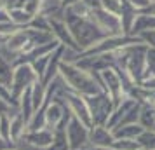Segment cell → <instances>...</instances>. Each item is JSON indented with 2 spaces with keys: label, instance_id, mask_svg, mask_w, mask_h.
I'll return each mask as SVG.
<instances>
[{
  "label": "cell",
  "instance_id": "1",
  "mask_svg": "<svg viewBox=\"0 0 155 150\" xmlns=\"http://www.w3.org/2000/svg\"><path fill=\"white\" fill-rule=\"evenodd\" d=\"M59 77L63 79L66 84V89H70L73 93L80 94V96H94V94L101 93V84H99L98 75L94 77L91 73L84 72L82 68H78L75 63L71 61H64L59 66Z\"/></svg>",
  "mask_w": 155,
  "mask_h": 150
},
{
  "label": "cell",
  "instance_id": "2",
  "mask_svg": "<svg viewBox=\"0 0 155 150\" xmlns=\"http://www.w3.org/2000/svg\"><path fill=\"white\" fill-rule=\"evenodd\" d=\"M63 18H64V21H66V25H68V30H70L71 37L75 38V42L82 49V52L85 49L92 47L99 40H103L106 37H112V35H108L105 30L99 28L89 16L87 18H80V16L71 14L70 11H64Z\"/></svg>",
  "mask_w": 155,
  "mask_h": 150
},
{
  "label": "cell",
  "instance_id": "3",
  "mask_svg": "<svg viewBox=\"0 0 155 150\" xmlns=\"http://www.w3.org/2000/svg\"><path fill=\"white\" fill-rule=\"evenodd\" d=\"M85 101H87V107H89L92 117V126H105L106 128V124L113 114V108H115L112 98L105 91H101L94 96H85Z\"/></svg>",
  "mask_w": 155,
  "mask_h": 150
},
{
  "label": "cell",
  "instance_id": "4",
  "mask_svg": "<svg viewBox=\"0 0 155 150\" xmlns=\"http://www.w3.org/2000/svg\"><path fill=\"white\" fill-rule=\"evenodd\" d=\"M44 112V117H45V128L51 129V131H56L59 128H66V124L70 121L71 112L68 105L63 101L61 96H58L54 101H51L45 108H38Z\"/></svg>",
  "mask_w": 155,
  "mask_h": 150
},
{
  "label": "cell",
  "instance_id": "5",
  "mask_svg": "<svg viewBox=\"0 0 155 150\" xmlns=\"http://www.w3.org/2000/svg\"><path fill=\"white\" fill-rule=\"evenodd\" d=\"M35 82H38V75H37L31 65L25 63V65H18L14 66V77H12V86H11V94L16 101H19L21 94L31 87ZM19 105V103H18Z\"/></svg>",
  "mask_w": 155,
  "mask_h": 150
},
{
  "label": "cell",
  "instance_id": "6",
  "mask_svg": "<svg viewBox=\"0 0 155 150\" xmlns=\"http://www.w3.org/2000/svg\"><path fill=\"white\" fill-rule=\"evenodd\" d=\"M59 96H61L63 101L68 105L71 115L77 117L78 121L84 122L85 126L91 129L92 128V117H91V112H89V107H87V101H85L84 96L73 93V91H70V89H64Z\"/></svg>",
  "mask_w": 155,
  "mask_h": 150
},
{
  "label": "cell",
  "instance_id": "7",
  "mask_svg": "<svg viewBox=\"0 0 155 150\" xmlns=\"http://www.w3.org/2000/svg\"><path fill=\"white\" fill-rule=\"evenodd\" d=\"M66 138L70 143V150H80V148H87L89 145V131L91 129L85 126L84 122H80L77 117L71 115L68 124H66Z\"/></svg>",
  "mask_w": 155,
  "mask_h": 150
},
{
  "label": "cell",
  "instance_id": "8",
  "mask_svg": "<svg viewBox=\"0 0 155 150\" xmlns=\"http://www.w3.org/2000/svg\"><path fill=\"white\" fill-rule=\"evenodd\" d=\"M89 18L98 25L101 30H105L108 35H122V26H120V18L117 14H112L105 9H91Z\"/></svg>",
  "mask_w": 155,
  "mask_h": 150
},
{
  "label": "cell",
  "instance_id": "9",
  "mask_svg": "<svg viewBox=\"0 0 155 150\" xmlns=\"http://www.w3.org/2000/svg\"><path fill=\"white\" fill-rule=\"evenodd\" d=\"M49 25H51V33L54 35V38H56L61 45H64L66 49L73 51V52H78V54L82 52V49H80L77 45V42H75V38L71 37L64 18H49Z\"/></svg>",
  "mask_w": 155,
  "mask_h": 150
},
{
  "label": "cell",
  "instance_id": "10",
  "mask_svg": "<svg viewBox=\"0 0 155 150\" xmlns=\"http://www.w3.org/2000/svg\"><path fill=\"white\" fill-rule=\"evenodd\" d=\"M21 140L35 147V148H42V150H47L52 145L54 142V131L44 128V129H38V131H25Z\"/></svg>",
  "mask_w": 155,
  "mask_h": 150
},
{
  "label": "cell",
  "instance_id": "11",
  "mask_svg": "<svg viewBox=\"0 0 155 150\" xmlns=\"http://www.w3.org/2000/svg\"><path fill=\"white\" fill-rule=\"evenodd\" d=\"M115 136L105 126H92L89 131V145L94 148H112Z\"/></svg>",
  "mask_w": 155,
  "mask_h": 150
},
{
  "label": "cell",
  "instance_id": "12",
  "mask_svg": "<svg viewBox=\"0 0 155 150\" xmlns=\"http://www.w3.org/2000/svg\"><path fill=\"white\" fill-rule=\"evenodd\" d=\"M64 51H66V47H64V45H59V47L51 54V61H49V65H47V70L44 73L42 80H40L44 86H49L51 82L59 75V66H61V63H63V59H64L63 58Z\"/></svg>",
  "mask_w": 155,
  "mask_h": 150
},
{
  "label": "cell",
  "instance_id": "13",
  "mask_svg": "<svg viewBox=\"0 0 155 150\" xmlns=\"http://www.w3.org/2000/svg\"><path fill=\"white\" fill-rule=\"evenodd\" d=\"M120 2H122V5H120L119 18H120V26H122V35H131L134 21L140 14V11L134 5H131L127 0H120Z\"/></svg>",
  "mask_w": 155,
  "mask_h": 150
},
{
  "label": "cell",
  "instance_id": "14",
  "mask_svg": "<svg viewBox=\"0 0 155 150\" xmlns=\"http://www.w3.org/2000/svg\"><path fill=\"white\" fill-rule=\"evenodd\" d=\"M138 103H140L138 100H134V98H131V96H127L126 100H124V101L119 105V107L113 110V114H112V117H110L108 124H106V128L112 131V129L115 128V126H117V124H119L122 119H124V115H126L127 112H131V110H133V108L136 107Z\"/></svg>",
  "mask_w": 155,
  "mask_h": 150
},
{
  "label": "cell",
  "instance_id": "15",
  "mask_svg": "<svg viewBox=\"0 0 155 150\" xmlns=\"http://www.w3.org/2000/svg\"><path fill=\"white\" fill-rule=\"evenodd\" d=\"M18 103H19L18 112L23 115V119L26 121V126H28V122L31 121V117L35 114V107H33V100H31V87H28V89L21 94V98H19Z\"/></svg>",
  "mask_w": 155,
  "mask_h": 150
},
{
  "label": "cell",
  "instance_id": "16",
  "mask_svg": "<svg viewBox=\"0 0 155 150\" xmlns=\"http://www.w3.org/2000/svg\"><path fill=\"white\" fill-rule=\"evenodd\" d=\"M145 131L140 124H129V126H122V128L112 129L115 140H138V136Z\"/></svg>",
  "mask_w": 155,
  "mask_h": 150
},
{
  "label": "cell",
  "instance_id": "17",
  "mask_svg": "<svg viewBox=\"0 0 155 150\" xmlns=\"http://www.w3.org/2000/svg\"><path fill=\"white\" fill-rule=\"evenodd\" d=\"M150 30H155V16L140 12L138 18H136V21H134L131 35L138 37V35H141V33H145V32H150Z\"/></svg>",
  "mask_w": 155,
  "mask_h": 150
},
{
  "label": "cell",
  "instance_id": "18",
  "mask_svg": "<svg viewBox=\"0 0 155 150\" xmlns=\"http://www.w3.org/2000/svg\"><path fill=\"white\" fill-rule=\"evenodd\" d=\"M141 128L145 129H153L155 126V107L150 103H141L140 108V121H138Z\"/></svg>",
  "mask_w": 155,
  "mask_h": 150
},
{
  "label": "cell",
  "instance_id": "19",
  "mask_svg": "<svg viewBox=\"0 0 155 150\" xmlns=\"http://www.w3.org/2000/svg\"><path fill=\"white\" fill-rule=\"evenodd\" d=\"M12 77H14V66H12V63L0 54V84L5 86L7 89H11Z\"/></svg>",
  "mask_w": 155,
  "mask_h": 150
},
{
  "label": "cell",
  "instance_id": "20",
  "mask_svg": "<svg viewBox=\"0 0 155 150\" xmlns=\"http://www.w3.org/2000/svg\"><path fill=\"white\" fill-rule=\"evenodd\" d=\"M9 16H11V23H14L19 28H28L31 19H33V16L19 7H11L9 9Z\"/></svg>",
  "mask_w": 155,
  "mask_h": 150
},
{
  "label": "cell",
  "instance_id": "21",
  "mask_svg": "<svg viewBox=\"0 0 155 150\" xmlns=\"http://www.w3.org/2000/svg\"><path fill=\"white\" fill-rule=\"evenodd\" d=\"M25 131H26V121L23 119V115L19 112H16L11 117V138H12V142L21 140Z\"/></svg>",
  "mask_w": 155,
  "mask_h": 150
},
{
  "label": "cell",
  "instance_id": "22",
  "mask_svg": "<svg viewBox=\"0 0 155 150\" xmlns=\"http://www.w3.org/2000/svg\"><path fill=\"white\" fill-rule=\"evenodd\" d=\"M47 150H70V143H68L64 128H59L54 131V142Z\"/></svg>",
  "mask_w": 155,
  "mask_h": 150
},
{
  "label": "cell",
  "instance_id": "23",
  "mask_svg": "<svg viewBox=\"0 0 155 150\" xmlns=\"http://www.w3.org/2000/svg\"><path fill=\"white\" fill-rule=\"evenodd\" d=\"M136 142L143 150H155V129H145Z\"/></svg>",
  "mask_w": 155,
  "mask_h": 150
},
{
  "label": "cell",
  "instance_id": "24",
  "mask_svg": "<svg viewBox=\"0 0 155 150\" xmlns=\"http://www.w3.org/2000/svg\"><path fill=\"white\" fill-rule=\"evenodd\" d=\"M14 7H19V9H23V11H26L28 14L37 16V14H40L42 0H18Z\"/></svg>",
  "mask_w": 155,
  "mask_h": 150
},
{
  "label": "cell",
  "instance_id": "25",
  "mask_svg": "<svg viewBox=\"0 0 155 150\" xmlns=\"http://www.w3.org/2000/svg\"><path fill=\"white\" fill-rule=\"evenodd\" d=\"M11 114H0V138L9 143H14L11 138Z\"/></svg>",
  "mask_w": 155,
  "mask_h": 150
},
{
  "label": "cell",
  "instance_id": "26",
  "mask_svg": "<svg viewBox=\"0 0 155 150\" xmlns=\"http://www.w3.org/2000/svg\"><path fill=\"white\" fill-rule=\"evenodd\" d=\"M28 28H31V30H40V32H51L49 16H44V14L33 16V19H31V23H30Z\"/></svg>",
  "mask_w": 155,
  "mask_h": 150
},
{
  "label": "cell",
  "instance_id": "27",
  "mask_svg": "<svg viewBox=\"0 0 155 150\" xmlns=\"http://www.w3.org/2000/svg\"><path fill=\"white\" fill-rule=\"evenodd\" d=\"M51 54H52V52H51ZM51 54L38 58V59H35V61L30 63L31 65V68H33V72L38 75V80H42L44 73H45V70H47V65H49V61H51Z\"/></svg>",
  "mask_w": 155,
  "mask_h": 150
},
{
  "label": "cell",
  "instance_id": "28",
  "mask_svg": "<svg viewBox=\"0 0 155 150\" xmlns=\"http://www.w3.org/2000/svg\"><path fill=\"white\" fill-rule=\"evenodd\" d=\"M112 148L115 150H140V143L136 140H115Z\"/></svg>",
  "mask_w": 155,
  "mask_h": 150
},
{
  "label": "cell",
  "instance_id": "29",
  "mask_svg": "<svg viewBox=\"0 0 155 150\" xmlns=\"http://www.w3.org/2000/svg\"><path fill=\"white\" fill-rule=\"evenodd\" d=\"M120 5H122L120 0H101V9H105V11L112 12V14H117V16L120 12Z\"/></svg>",
  "mask_w": 155,
  "mask_h": 150
},
{
  "label": "cell",
  "instance_id": "30",
  "mask_svg": "<svg viewBox=\"0 0 155 150\" xmlns=\"http://www.w3.org/2000/svg\"><path fill=\"white\" fill-rule=\"evenodd\" d=\"M0 98L5 101V103H9L11 107H14V108L19 107V105H18V101L12 98V94H11V89H7V87L2 86V84H0Z\"/></svg>",
  "mask_w": 155,
  "mask_h": 150
},
{
  "label": "cell",
  "instance_id": "31",
  "mask_svg": "<svg viewBox=\"0 0 155 150\" xmlns=\"http://www.w3.org/2000/svg\"><path fill=\"white\" fill-rule=\"evenodd\" d=\"M138 37L141 38V42L145 44V45H148V47L155 49V30L145 32V33H141V35H138Z\"/></svg>",
  "mask_w": 155,
  "mask_h": 150
},
{
  "label": "cell",
  "instance_id": "32",
  "mask_svg": "<svg viewBox=\"0 0 155 150\" xmlns=\"http://www.w3.org/2000/svg\"><path fill=\"white\" fill-rule=\"evenodd\" d=\"M4 23H11V16H9V9L0 5V25Z\"/></svg>",
  "mask_w": 155,
  "mask_h": 150
},
{
  "label": "cell",
  "instance_id": "33",
  "mask_svg": "<svg viewBox=\"0 0 155 150\" xmlns=\"http://www.w3.org/2000/svg\"><path fill=\"white\" fill-rule=\"evenodd\" d=\"M127 2H129L131 5H134V7L140 11V12H141L145 7H147L148 4H150V0H127Z\"/></svg>",
  "mask_w": 155,
  "mask_h": 150
},
{
  "label": "cell",
  "instance_id": "34",
  "mask_svg": "<svg viewBox=\"0 0 155 150\" xmlns=\"http://www.w3.org/2000/svg\"><path fill=\"white\" fill-rule=\"evenodd\" d=\"M78 2H82V0H59V4H61V9H63V11L73 7L75 4H78Z\"/></svg>",
  "mask_w": 155,
  "mask_h": 150
},
{
  "label": "cell",
  "instance_id": "35",
  "mask_svg": "<svg viewBox=\"0 0 155 150\" xmlns=\"http://www.w3.org/2000/svg\"><path fill=\"white\" fill-rule=\"evenodd\" d=\"M143 14H150V16H155V0H150V4H148L147 7L141 11Z\"/></svg>",
  "mask_w": 155,
  "mask_h": 150
},
{
  "label": "cell",
  "instance_id": "36",
  "mask_svg": "<svg viewBox=\"0 0 155 150\" xmlns=\"http://www.w3.org/2000/svg\"><path fill=\"white\" fill-rule=\"evenodd\" d=\"M85 5L89 9H98V7H101V0H82Z\"/></svg>",
  "mask_w": 155,
  "mask_h": 150
},
{
  "label": "cell",
  "instance_id": "37",
  "mask_svg": "<svg viewBox=\"0 0 155 150\" xmlns=\"http://www.w3.org/2000/svg\"><path fill=\"white\" fill-rule=\"evenodd\" d=\"M12 145H14V143H9V142H5V140H2V138H0V150H9V148H14Z\"/></svg>",
  "mask_w": 155,
  "mask_h": 150
},
{
  "label": "cell",
  "instance_id": "38",
  "mask_svg": "<svg viewBox=\"0 0 155 150\" xmlns=\"http://www.w3.org/2000/svg\"><path fill=\"white\" fill-rule=\"evenodd\" d=\"M5 40H7V37L0 35V49H2V45H4V44H5Z\"/></svg>",
  "mask_w": 155,
  "mask_h": 150
},
{
  "label": "cell",
  "instance_id": "39",
  "mask_svg": "<svg viewBox=\"0 0 155 150\" xmlns=\"http://www.w3.org/2000/svg\"><path fill=\"white\" fill-rule=\"evenodd\" d=\"M91 150H103V148H94V147H91Z\"/></svg>",
  "mask_w": 155,
  "mask_h": 150
},
{
  "label": "cell",
  "instance_id": "40",
  "mask_svg": "<svg viewBox=\"0 0 155 150\" xmlns=\"http://www.w3.org/2000/svg\"><path fill=\"white\" fill-rule=\"evenodd\" d=\"M80 150H91V147H87V148H80Z\"/></svg>",
  "mask_w": 155,
  "mask_h": 150
},
{
  "label": "cell",
  "instance_id": "41",
  "mask_svg": "<svg viewBox=\"0 0 155 150\" xmlns=\"http://www.w3.org/2000/svg\"><path fill=\"white\" fill-rule=\"evenodd\" d=\"M9 150H16V148H9Z\"/></svg>",
  "mask_w": 155,
  "mask_h": 150
},
{
  "label": "cell",
  "instance_id": "42",
  "mask_svg": "<svg viewBox=\"0 0 155 150\" xmlns=\"http://www.w3.org/2000/svg\"><path fill=\"white\" fill-rule=\"evenodd\" d=\"M140 150H143V148H140Z\"/></svg>",
  "mask_w": 155,
  "mask_h": 150
},
{
  "label": "cell",
  "instance_id": "43",
  "mask_svg": "<svg viewBox=\"0 0 155 150\" xmlns=\"http://www.w3.org/2000/svg\"><path fill=\"white\" fill-rule=\"evenodd\" d=\"M153 129H155V126H153Z\"/></svg>",
  "mask_w": 155,
  "mask_h": 150
},
{
  "label": "cell",
  "instance_id": "44",
  "mask_svg": "<svg viewBox=\"0 0 155 150\" xmlns=\"http://www.w3.org/2000/svg\"><path fill=\"white\" fill-rule=\"evenodd\" d=\"M153 107H155V105H153Z\"/></svg>",
  "mask_w": 155,
  "mask_h": 150
},
{
  "label": "cell",
  "instance_id": "45",
  "mask_svg": "<svg viewBox=\"0 0 155 150\" xmlns=\"http://www.w3.org/2000/svg\"><path fill=\"white\" fill-rule=\"evenodd\" d=\"M42 2H44V0H42Z\"/></svg>",
  "mask_w": 155,
  "mask_h": 150
}]
</instances>
